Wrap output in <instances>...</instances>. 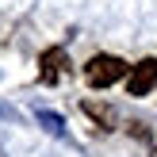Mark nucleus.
I'll return each mask as SVG.
<instances>
[{
	"label": "nucleus",
	"instance_id": "nucleus-3",
	"mask_svg": "<svg viewBox=\"0 0 157 157\" xmlns=\"http://www.w3.org/2000/svg\"><path fill=\"white\" fill-rule=\"evenodd\" d=\"M65 69H69V54L61 50V46H50V50L38 54V81H42V84L61 81V73H65Z\"/></svg>",
	"mask_w": 157,
	"mask_h": 157
},
{
	"label": "nucleus",
	"instance_id": "nucleus-4",
	"mask_svg": "<svg viewBox=\"0 0 157 157\" xmlns=\"http://www.w3.org/2000/svg\"><path fill=\"white\" fill-rule=\"evenodd\" d=\"M35 115H38V123H42V127L50 130L54 138H65V123H61V115H54V111H46V107H38Z\"/></svg>",
	"mask_w": 157,
	"mask_h": 157
},
{
	"label": "nucleus",
	"instance_id": "nucleus-6",
	"mask_svg": "<svg viewBox=\"0 0 157 157\" xmlns=\"http://www.w3.org/2000/svg\"><path fill=\"white\" fill-rule=\"evenodd\" d=\"M153 157H157V150H153Z\"/></svg>",
	"mask_w": 157,
	"mask_h": 157
},
{
	"label": "nucleus",
	"instance_id": "nucleus-1",
	"mask_svg": "<svg viewBox=\"0 0 157 157\" xmlns=\"http://www.w3.org/2000/svg\"><path fill=\"white\" fill-rule=\"evenodd\" d=\"M127 73H130V65L119 54H96V58L84 61V81H88V88H111V84H119Z\"/></svg>",
	"mask_w": 157,
	"mask_h": 157
},
{
	"label": "nucleus",
	"instance_id": "nucleus-5",
	"mask_svg": "<svg viewBox=\"0 0 157 157\" xmlns=\"http://www.w3.org/2000/svg\"><path fill=\"white\" fill-rule=\"evenodd\" d=\"M84 111H88L92 119H100V123H104V127H107V123H111V107H96V104H84Z\"/></svg>",
	"mask_w": 157,
	"mask_h": 157
},
{
	"label": "nucleus",
	"instance_id": "nucleus-2",
	"mask_svg": "<svg viewBox=\"0 0 157 157\" xmlns=\"http://www.w3.org/2000/svg\"><path fill=\"white\" fill-rule=\"evenodd\" d=\"M153 88H157V58H142L127 73V92L130 96H150Z\"/></svg>",
	"mask_w": 157,
	"mask_h": 157
}]
</instances>
